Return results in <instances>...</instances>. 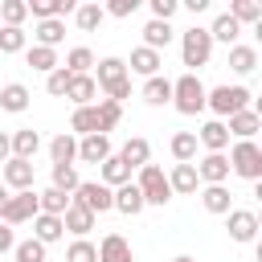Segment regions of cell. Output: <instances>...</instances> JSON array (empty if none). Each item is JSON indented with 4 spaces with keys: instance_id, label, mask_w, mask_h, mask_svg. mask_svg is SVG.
<instances>
[{
    "instance_id": "1",
    "label": "cell",
    "mask_w": 262,
    "mask_h": 262,
    "mask_svg": "<svg viewBox=\"0 0 262 262\" xmlns=\"http://www.w3.org/2000/svg\"><path fill=\"white\" fill-rule=\"evenodd\" d=\"M94 78H98V90H106V98H115V102L131 98V66L123 57H98Z\"/></svg>"
},
{
    "instance_id": "2",
    "label": "cell",
    "mask_w": 262,
    "mask_h": 262,
    "mask_svg": "<svg viewBox=\"0 0 262 262\" xmlns=\"http://www.w3.org/2000/svg\"><path fill=\"white\" fill-rule=\"evenodd\" d=\"M213 33L209 29H201V25H192V29H184L180 33V61L188 66V74H196L201 66H209V57H213Z\"/></svg>"
},
{
    "instance_id": "3",
    "label": "cell",
    "mask_w": 262,
    "mask_h": 262,
    "mask_svg": "<svg viewBox=\"0 0 262 262\" xmlns=\"http://www.w3.org/2000/svg\"><path fill=\"white\" fill-rule=\"evenodd\" d=\"M250 106H254V98H250L246 86H229V82H225V86H213V90H209V111H213L217 119H225V123H229L233 115L250 111Z\"/></svg>"
},
{
    "instance_id": "4",
    "label": "cell",
    "mask_w": 262,
    "mask_h": 262,
    "mask_svg": "<svg viewBox=\"0 0 262 262\" xmlns=\"http://www.w3.org/2000/svg\"><path fill=\"white\" fill-rule=\"evenodd\" d=\"M41 217V192H8L0 201V221L4 225H25Z\"/></svg>"
},
{
    "instance_id": "5",
    "label": "cell",
    "mask_w": 262,
    "mask_h": 262,
    "mask_svg": "<svg viewBox=\"0 0 262 262\" xmlns=\"http://www.w3.org/2000/svg\"><path fill=\"white\" fill-rule=\"evenodd\" d=\"M172 106H176L180 115H201V111L209 106L205 82H201L196 74H180V78H176V98H172Z\"/></svg>"
},
{
    "instance_id": "6",
    "label": "cell",
    "mask_w": 262,
    "mask_h": 262,
    "mask_svg": "<svg viewBox=\"0 0 262 262\" xmlns=\"http://www.w3.org/2000/svg\"><path fill=\"white\" fill-rule=\"evenodd\" d=\"M229 164H233V176H242V180H250V184L262 180V147H258L254 139H237V143L229 147Z\"/></svg>"
},
{
    "instance_id": "7",
    "label": "cell",
    "mask_w": 262,
    "mask_h": 262,
    "mask_svg": "<svg viewBox=\"0 0 262 262\" xmlns=\"http://www.w3.org/2000/svg\"><path fill=\"white\" fill-rule=\"evenodd\" d=\"M135 184L143 188L147 205H168V201H172V180L164 176V168H160V164H147V168H139Z\"/></svg>"
},
{
    "instance_id": "8",
    "label": "cell",
    "mask_w": 262,
    "mask_h": 262,
    "mask_svg": "<svg viewBox=\"0 0 262 262\" xmlns=\"http://www.w3.org/2000/svg\"><path fill=\"white\" fill-rule=\"evenodd\" d=\"M78 205H86L90 213H111L115 209V188L102 184V180H82V188L74 192Z\"/></svg>"
},
{
    "instance_id": "9",
    "label": "cell",
    "mask_w": 262,
    "mask_h": 262,
    "mask_svg": "<svg viewBox=\"0 0 262 262\" xmlns=\"http://www.w3.org/2000/svg\"><path fill=\"white\" fill-rule=\"evenodd\" d=\"M225 229H229V242H237V246H250V242L262 237L258 213H250V209H233V213L225 217Z\"/></svg>"
},
{
    "instance_id": "10",
    "label": "cell",
    "mask_w": 262,
    "mask_h": 262,
    "mask_svg": "<svg viewBox=\"0 0 262 262\" xmlns=\"http://www.w3.org/2000/svg\"><path fill=\"white\" fill-rule=\"evenodd\" d=\"M196 172H201V184H225L229 172H233V164H229L225 151H205L201 164H196Z\"/></svg>"
},
{
    "instance_id": "11",
    "label": "cell",
    "mask_w": 262,
    "mask_h": 262,
    "mask_svg": "<svg viewBox=\"0 0 262 262\" xmlns=\"http://www.w3.org/2000/svg\"><path fill=\"white\" fill-rule=\"evenodd\" d=\"M70 131H74L78 139H86V135H102V111H98V102H94V106H74V115H70Z\"/></svg>"
},
{
    "instance_id": "12",
    "label": "cell",
    "mask_w": 262,
    "mask_h": 262,
    "mask_svg": "<svg viewBox=\"0 0 262 262\" xmlns=\"http://www.w3.org/2000/svg\"><path fill=\"white\" fill-rule=\"evenodd\" d=\"M4 184H8L12 192H33V160L8 156V160H4Z\"/></svg>"
},
{
    "instance_id": "13",
    "label": "cell",
    "mask_w": 262,
    "mask_h": 262,
    "mask_svg": "<svg viewBox=\"0 0 262 262\" xmlns=\"http://www.w3.org/2000/svg\"><path fill=\"white\" fill-rule=\"evenodd\" d=\"M41 151V135L33 131V127H16L12 135H8V156H16V160H33Z\"/></svg>"
},
{
    "instance_id": "14",
    "label": "cell",
    "mask_w": 262,
    "mask_h": 262,
    "mask_svg": "<svg viewBox=\"0 0 262 262\" xmlns=\"http://www.w3.org/2000/svg\"><path fill=\"white\" fill-rule=\"evenodd\" d=\"M131 74H139L143 82L147 78H160V66H164V57L156 53V49H147V45H139V49H131Z\"/></svg>"
},
{
    "instance_id": "15",
    "label": "cell",
    "mask_w": 262,
    "mask_h": 262,
    "mask_svg": "<svg viewBox=\"0 0 262 262\" xmlns=\"http://www.w3.org/2000/svg\"><path fill=\"white\" fill-rule=\"evenodd\" d=\"M139 94H143V102H147V106H168V102L176 98V82L160 74V78H147Z\"/></svg>"
},
{
    "instance_id": "16",
    "label": "cell",
    "mask_w": 262,
    "mask_h": 262,
    "mask_svg": "<svg viewBox=\"0 0 262 262\" xmlns=\"http://www.w3.org/2000/svg\"><path fill=\"white\" fill-rule=\"evenodd\" d=\"M196 135H201V147H205V151H225V147H229V139H233L225 119H209Z\"/></svg>"
},
{
    "instance_id": "17",
    "label": "cell",
    "mask_w": 262,
    "mask_h": 262,
    "mask_svg": "<svg viewBox=\"0 0 262 262\" xmlns=\"http://www.w3.org/2000/svg\"><path fill=\"white\" fill-rule=\"evenodd\" d=\"M78 151H82V139H78L74 131H61V135L49 139V160H53V164H74Z\"/></svg>"
},
{
    "instance_id": "18",
    "label": "cell",
    "mask_w": 262,
    "mask_h": 262,
    "mask_svg": "<svg viewBox=\"0 0 262 262\" xmlns=\"http://www.w3.org/2000/svg\"><path fill=\"white\" fill-rule=\"evenodd\" d=\"M115 209L119 213H127V217H139L143 209H147V196H143V188L131 180V184H123V188H115Z\"/></svg>"
},
{
    "instance_id": "19",
    "label": "cell",
    "mask_w": 262,
    "mask_h": 262,
    "mask_svg": "<svg viewBox=\"0 0 262 262\" xmlns=\"http://www.w3.org/2000/svg\"><path fill=\"white\" fill-rule=\"evenodd\" d=\"M201 205H205V213H217V217H229L233 213V196H229L225 184H205L201 188Z\"/></svg>"
},
{
    "instance_id": "20",
    "label": "cell",
    "mask_w": 262,
    "mask_h": 262,
    "mask_svg": "<svg viewBox=\"0 0 262 262\" xmlns=\"http://www.w3.org/2000/svg\"><path fill=\"white\" fill-rule=\"evenodd\" d=\"M196 147H201V135H196V131H176V135L168 139V151H172L176 164H192V160H196Z\"/></svg>"
},
{
    "instance_id": "21",
    "label": "cell",
    "mask_w": 262,
    "mask_h": 262,
    "mask_svg": "<svg viewBox=\"0 0 262 262\" xmlns=\"http://www.w3.org/2000/svg\"><path fill=\"white\" fill-rule=\"evenodd\" d=\"M111 156H115V151H111V135H86V139H82V151H78L82 164H98V168H102Z\"/></svg>"
},
{
    "instance_id": "22",
    "label": "cell",
    "mask_w": 262,
    "mask_h": 262,
    "mask_svg": "<svg viewBox=\"0 0 262 262\" xmlns=\"http://www.w3.org/2000/svg\"><path fill=\"white\" fill-rule=\"evenodd\" d=\"M131 172H135V168H131V164L115 151V156L98 168V180H102V184H111V188H123V184H131Z\"/></svg>"
},
{
    "instance_id": "23",
    "label": "cell",
    "mask_w": 262,
    "mask_h": 262,
    "mask_svg": "<svg viewBox=\"0 0 262 262\" xmlns=\"http://www.w3.org/2000/svg\"><path fill=\"white\" fill-rule=\"evenodd\" d=\"M168 180H172V192H180V196H192V192L201 188V172H196V164H172Z\"/></svg>"
},
{
    "instance_id": "24",
    "label": "cell",
    "mask_w": 262,
    "mask_h": 262,
    "mask_svg": "<svg viewBox=\"0 0 262 262\" xmlns=\"http://www.w3.org/2000/svg\"><path fill=\"white\" fill-rule=\"evenodd\" d=\"M70 229H66V217H53V213H41L37 221H33V237L37 242H45V246H53V242H61Z\"/></svg>"
},
{
    "instance_id": "25",
    "label": "cell",
    "mask_w": 262,
    "mask_h": 262,
    "mask_svg": "<svg viewBox=\"0 0 262 262\" xmlns=\"http://www.w3.org/2000/svg\"><path fill=\"white\" fill-rule=\"evenodd\" d=\"M98 258H102V262H135L131 242H127L123 233H106V237L98 242Z\"/></svg>"
},
{
    "instance_id": "26",
    "label": "cell",
    "mask_w": 262,
    "mask_h": 262,
    "mask_svg": "<svg viewBox=\"0 0 262 262\" xmlns=\"http://www.w3.org/2000/svg\"><path fill=\"white\" fill-rule=\"evenodd\" d=\"M172 41H176L172 20H147V25H143V45H147V49H156V53H160V49H168Z\"/></svg>"
},
{
    "instance_id": "27",
    "label": "cell",
    "mask_w": 262,
    "mask_h": 262,
    "mask_svg": "<svg viewBox=\"0 0 262 262\" xmlns=\"http://www.w3.org/2000/svg\"><path fill=\"white\" fill-rule=\"evenodd\" d=\"M94 98H98V78H94V74H74L70 102H74V106H94Z\"/></svg>"
},
{
    "instance_id": "28",
    "label": "cell",
    "mask_w": 262,
    "mask_h": 262,
    "mask_svg": "<svg viewBox=\"0 0 262 262\" xmlns=\"http://www.w3.org/2000/svg\"><path fill=\"white\" fill-rule=\"evenodd\" d=\"M25 106H29V86H25V82H4V86H0V111L20 115Z\"/></svg>"
},
{
    "instance_id": "29",
    "label": "cell",
    "mask_w": 262,
    "mask_h": 262,
    "mask_svg": "<svg viewBox=\"0 0 262 262\" xmlns=\"http://www.w3.org/2000/svg\"><path fill=\"white\" fill-rule=\"evenodd\" d=\"M209 33H213V41H225L229 49L237 45V37H242V20L233 16V12H221L213 25H209Z\"/></svg>"
},
{
    "instance_id": "30",
    "label": "cell",
    "mask_w": 262,
    "mask_h": 262,
    "mask_svg": "<svg viewBox=\"0 0 262 262\" xmlns=\"http://www.w3.org/2000/svg\"><path fill=\"white\" fill-rule=\"evenodd\" d=\"M25 61L37 70V74H53V70H61L66 61H57V49H45V45H29V53H25Z\"/></svg>"
},
{
    "instance_id": "31",
    "label": "cell",
    "mask_w": 262,
    "mask_h": 262,
    "mask_svg": "<svg viewBox=\"0 0 262 262\" xmlns=\"http://www.w3.org/2000/svg\"><path fill=\"white\" fill-rule=\"evenodd\" d=\"M119 156L139 172V168H147V164H151V143H147L143 135H131V139L123 143V151H119Z\"/></svg>"
},
{
    "instance_id": "32",
    "label": "cell",
    "mask_w": 262,
    "mask_h": 262,
    "mask_svg": "<svg viewBox=\"0 0 262 262\" xmlns=\"http://www.w3.org/2000/svg\"><path fill=\"white\" fill-rule=\"evenodd\" d=\"M49 184L74 196V192L82 188V176H78V164H53V168H49Z\"/></svg>"
},
{
    "instance_id": "33",
    "label": "cell",
    "mask_w": 262,
    "mask_h": 262,
    "mask_svg": "<svg viewBox=\"0 0 262 262\" xmlns=\"http://www.w3.org/2000/svg\"><path fill=\"white\" fill-rule=\"evenodd\" d=\"M94 221H98V213H90V209H86V205H78V201H74V205H70V213H66V229H70L74 237H86V233L94 229Z\"/></svg>"
},
{
    "instance_id": "34",
    "label": "cell",
    "mask_w": 262,
    "mask_h": 262,
    "mask_svg": "<svg viewBox=\"0 0 262 262\" xmlns=\"http://www.w3.org/2000/svg\"><path fill=\"white\" fill-rule=\"evenodd\" d=\"M33 45H45V49H57L61 41H66V20H37V29H33Z\"/></svg>"
},
{
    "instance_id": "35",
    "label": "cell",
    "mask_w": 262,
    "mask_h": 262,
    "mask_svg": "<svg viewBox=\"0 0 262 262\" xmlns=\"http://www.w3.org/2000/svg\"><path fill=\"white\" fill-rule=\"evenodd\" d=\"M258 131H262V119H258V115H254V106H250V111H242V115H233V119H229V135H233V139H254V135H258Z\"/></svg>"
},
{
    "instance_id": "36",
    "label": "cell",
    "mask_w": 262,
    "mask_h": 262,
    "mask_svg": "<svg viewBox=\"0 0 262 262\" xmlns=\"http://www.w3.org/2000/svg\"><path fill=\"white\" fill-rule=\"evenodd\" d=\"M70 205H74V196L70 192H61V188H41V213H53V217H66L70 213Z\"/></svg>"
},
{
    "instance_id": "37",
    "label": "cell",
    "mask_w": 262,
    "mask_h": 262,
    "mask_svg": "<svg viewBox=\"0 0 262 262\" xmlns=\"http://www.w3.org/2000/svg\"><path fill=\"white\" fill-rule=\"evenodd\" d=\"M229 70L233 74H254L258 70V49L254 45H233L229 49Z\"/></svg>"
},
{
    "instance_id": "38",
    "label": "cell",
    "mask_w": 262,
    "mask_h": 262,
    "mask_svg": "<svg viewBox=\"0 0 262 262\" xmlns=\"http://www.w3.org/2000/svg\"><path fill=\"white\" fill-rule=\"evenodd\" d=\"M102 20H106V4H82V8L74 12V25H78L82 33H94Z\"/></svg>"
},
{
    "instance_id": "39",
    "label": "cell",
    "mask_w": 262,
    "mask_h": 262,
    "mask_svg": "<svg viewBox=\"0 0 262 262\" xmlns=\"http://www.w3.org/2000/svg\"><path fill=\"white\" fill-rule=\"evenodd\" d=\"M66 70H70V74H90V70H98V61H94V53H90L86 45H74V49L66 53Z\"/></svg>"
},
{
    "instance_id": "40",
    "label": "cell",
    "mask_w": 262,
    "mask_h": 262,
    "mask_svg": "<svg viewBox=\"0 0 262 262\" xmlns=\"http://www.w3.org/2000/svg\"><path fill=\"white\" fill-rule=\"evenodd\" d=\"M0 16H4V29H20V20L33 16V12H29V0H4Z\"/></svg>"
},
{
    "instance_id": "41",
    "label": "cell",
    "mask_w": 262,
    "mask_h": 262,
    "mask_svg": "<svg viewBox=\"0 0 262 262\" xmlns=\"http://www.w3.org/2000/svg\"><path fill=\"white\" fill-rule=\"evenodd\" d=\"M0 53H29V33L25 29H0Z\"/></svg>"
},
{
    "instance_id": "42",
    "label": "cell",
    "mask_w": 262,
    "mask_h": 262,
    "mask_svg": "<svg viewBox=\"0 0 262 262\" xmlns=\"http://www.w3.org/2000/svg\"><path fill=\"white\" fill-rule=\"evenodd\" d=\"M66 262H102V258H98V246H94V242L74 237V242H70V250H66Z\"/></svg>"
},
{
    "instance_id": "43",
    "label": "cell",
    "mask_w": 262,
    "mask_h": 262,
    "mask_svg": "<svg viewBox=\"0 0 262 262\" xmlns=\"http://www.w3.org/2000/svg\"><path fill=\"white\" fill-rule=\"evenodd\" d=\"M70 86H74V74L61 66V70H53L49 78H45V90L53 94V98H70Z\"/></svg>"
},
{
    "instance_id": "44",
    "label": "cell",
    "mask_w": 262,
    "mask_h": 262,
    "mask_svg": "<svg viewBox=\"0 0 262 262\" xmlns=\"http://www.w3.org/2000/svg\"><path fill=\"white\" fill-rule=\"evenodd\" d=\"M229 12H233L242 25H250V29L262 20V4H258V0H233V4H229Z\"/></svg>"
},
{
    "instance_id": "45",
    "label": "cell",
    "mask_w": 262,
    "mask_h": 262,
    "mask_svg": "<svg viewBox=\"0 0 262 262\" xmlns=\"http://www.w3.org/2000/svg\"><path fill=\"white\" fill-rule=\"evenodd\" d=\"M98 111H102V135L115 131L119 119H123V102H115V98H98Z\"/></svg>"
},
{
    "instance_id": "46",
    "label": "cell",
    "mask_w": 262,
    "mask_h": 262,
    "mask_svg": "<svg viewBox=\"0 0 262 262\" xmlns=\"http://www.w3.org/2000/svg\"><path fill=\"white\" fill-rule=\"evenodd\" d=\"M12 262H45V242H37V237L20 242L16 254H12Z\"/></svg>"
},
{
    "instance_id": "47",
    "label": "cell",
    "mask_w": 262,
    "mask_h": 262,
    "mask_svg": "<svg viewBox=\"0 0 262 262\" xmlns=\"http://www.w3.org/2000/svg\"><path fill=\"white\" fill-rule=\"evenodd\" d=\"M180 0H151V20H172Z\"/></svg>"
},
{
    "instance_id": "48",
    "label": "cell",
    "mask_w": 262,
    "mask_h": 262,
    "mask_svg": "<svg viewBox=\"0 0 262 262\" xmlns=\"http://www.w3.org/2000/svg\"><path fill=\"white\" fill-rule=\"evenodd\" d=\"M135 8H139V0H111V4H106V16H119V20H127Z\"/></svg>"
},
{
    "instance_id": "49",
    "label": "cell",
    "mask_w": 262,
    "mask_h": 262,
    "mask_svg": "<svg viewBox=\"0 0 262 262\" xmlns=\"http://www.w3.org/2000/svg\"><path fill=\"white\" fill-rule=\"evenodd\" d=\"M16 246H20V242L12 237V225H4V229H0V254H16Z\"/></svg>"
},
{
    "instance_id": "50",
    "label": "cell",
    "mask_w": 262,
    "mask_h": 262,
    "mask_svg": "<svg viewBox=\"0 0 262 262\" xmlns=\"http://www.w3.org/2000/svg\"><path fill=\"white\" fill-rule=\"evenodd\" d=\"M180 4H184L188 12H205V8H209V0H180Z\"/></svg>"
},
{
    "instance_id": "51",
    "label": "cell",
    "mask_w": 262,
    "mask_h": 262,
    "mask_svg": "<svg viewBox=\"0 0 262 262\" xmlns=\"http://www.w3.org/2000/svg\"><path fill=\"white\" fill-rule=\"evenodd\" d=\"M254 262H262V237L254 242Z\"/></svg>"
},
{
    "instance_id": "52",
    "label": "cell",
    "mask_w": 262,
    "mask_h": 262,
    "mask_svg": "<svg viewBox=\"0 0 262 262\" xmlns=\"http://www.w3.org/2000/svg\"><path fill=\"white\" fill-rule=\"evenodd\" d=\"M254 41H258V45H262V20H258V25H254Z\"/></svg>"
},
{
    "instance_id": "53",
    "label": "cell",
    "mask_w": 262,
    "mask_h": 262,
    "mask_svg": "<svg viewBox=\"0 0 262 262\" xmlns=\"http://www.w3.org/2000/svg\"><path fill=\"white\" fill-rule=\"evenodd\" d=\"M254 115H258V119H262V98H254Z\"/></svg>"
},
{
    "instance_id": "54",
    "label": "cell",
    "mask_w": 262,
    "mask_h": 262,
    "mask_svg": "<svg viewBox=\"0 0 262 262\" xmlns=\"http://www.w3.org/2000/svg\"><path fill=\"white\" fill-rule=\"evenodd\" d=\"M172 262H196V258H188V254H176V258H172Z\"/></svg>"
},
{
    "instance_id": "55",
    "label": "cell",
    "mask_w": 262,
    "mask_h": 262,
    "mask_svg": "<svg viewBox=\"0 0 262 262\" xmlns=\"http://www.w3.org/2000/svg\"><path fill=\"white\" fill-rule=\"evenodd\" d=\"M254 196H258V201H262V180H258V184H254Z\"/></svg>"
},
{
    "instance_id": "56",
    "label": "cell",
    "mask_w": 262,
    "mask_h": 262,
    "mask_svg": "<svg viewBox=\"0 0 262 262\" xmlns=\"http://www.w3.org/2000/svg\"><path fill=\"white\" fill-rule=\"evenodd\" d=\"M258 225H262V213H258Z\"/></svg>"
}]
</instances>
